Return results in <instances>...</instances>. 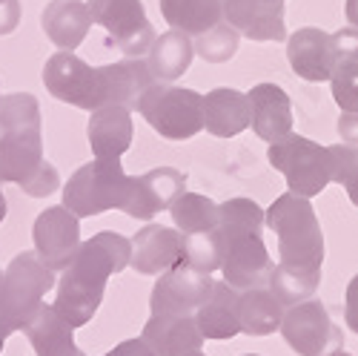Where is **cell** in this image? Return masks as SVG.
I'll return each mask as SVG.
<instances>
[{
  "label": "cell",
  "mask_w": 358,
  "mask_h": 356,
  "mask_svg": "<svg viewBox=\"0 0 358 356\" xmlns=\"http://www.w3.org/2000/svg\"><path fill=\"white\" fill-rule=\"evenodd\" d=\"M181 261H187L195 271L213 273L221 267V239L218 230L206 233H184V247H181Z\"/></svg>",
  "instance_id": "cell-32"
},
{
  "label": "cell",
  "mask_w": 358,
  "mask_h": 356,
  "mask_svg": "<svg viewBox=\"0 0 358 356\" xmlns=\"http://www.w3.org/2000/svg\"><path fill=\"white\" fill-rule=\"evenodd\" d=\"M6 336H9V334H6L3 328H0V353H3V342H6Z\"/></svg>",
  "instance_id": "cell-42"
},
{
  "label": "cell",
  "mask_w": 358,
  "mask_h": 356,
  "mask_svg": "<svg viewBox=\"0 0 358 356\" xmlns=\"http://www.w3.org/2000/svg\"><path fill=\"white\" fill-rule=\"evenodd\" d=\"M106 75H109V104L127 107L129 112L138 109L141 95L152 86V75H149V67L141 57H127V61L117 64H106Z\"/></svg>",
  "instance_id": "cell-28"
},
{
  "label": "cell",
  "mask_w": 358,
  "mask_h": 356,
  "mask_svg": "<svg viewBox=\"0 0 358 356\" xmlns=\"http://www.w3.org/2000/svg\"><path fill=\"white\" fill-rule=\"evenodd\" d=\"M203 127L215 138H232L250 127V98L232 86H218L203 95Z\"/></svg>",
  "instance_id": "cell-22"
},
{
  "label": "cell",
  "mask_w": 358,
  "mask_h": 356,
  "mask_svg": "<svg viewBox=\"0 0 358 356\" xmlns=\"http://www.w3.org/2000/svg\"><path fill=\"white\" fill-rule=\"evenodd\" d=\"M344 322L352 334H358V273L350 279L344 293Z\"/></svg>",
  "instance_id": "cell-36"
},
{
  "label": "cell",
  "mask_w": 358,
  "mask_h": 356,
  "mask_svg": "<svg viewBox=\"0 0 358 356\" xmlns=\"http://www.w3.org/2000/svg\"><path fill=\"white\" fill-rule=\"evenodd\" d=\"M127 172L117 158H95L69 175L64 187V207L78 216H101L106 210H121L127 193Z\"/></svg>",
  "instance_id": "cell-7"
},
{
  "label": "cell",
  "mask_w": 358,
  "mask_h": 356,
  "mask_svg": "<svg viewBox=\"0 0 358 356\" xmlns=\"http://www.w3.org/2000/svg\"><path fill=\"white\" fill-rule=\"evenodd\" d=\"M55 287V271L38 259L35 250L17 253L0 279V328L6 334L23 331V324L38 313L43 296Z\"/></svg>",
  "instance_id": "cell-5"
},
{
  "label": "cell",
  "mask_w": 358,
  "mask_h": 356,
  "mask_svg": "<svg viewBox=\"0 0 358 356\" xmlns=\"http://www.w3.org/2000/svg\"><path fill=\"white\" fill-rule=\"evenodd\" d=\"M333 161V182H338L350 201L358 207V144H333L327 146Z\"/></svg>",
  "instance_id": "cell-33"
},
{
  "label": "cell",
  "mask_w": 358,
  "mask_h": 356,
  "mask_svg": "<svg viewBox=\"0 0 358 356\" xmlns=\"http://www.w3.org/2000/svg\"><path fill=\"white\" fill-rule=\"evenodd\" d=\"M169 213L181 233H206L218 227V204L201 193H181Z\"/></svg>",
  "instance_id": "cell-30"
},
{
  "label": "cell",
  "mask_w": 358,
  "mask_h": 356,
  "mask_svg": "<svg viewBox=\"0 0 358 356\" xmlns=\"http://www.w3.org/2000/svg\"><path fill=\"white\" fill-rule=\"evenodd\" d=\"M213 285L215 282L210 279V273L195 271L187 261H178L155 282L149 308H152V313H195L206 302V296L213 293Z\"/></svg>",
  "instance_id": "cell-13"
},
{
  "label": "cell",
  "mask_w": 358,
  "mask_h": 356,
  "mask_svg": "<svg viewBox=\"0 0 358 356\" xmlns=\"http://www.w3.org/2000/svg\"><path fill=\"white\" fill-rule=\"evenodd\" d=\"M270 164L284 172L287 187L295 196H321V190L333 182V161H330V150L304 135H287L275 144H270L266 150Z\"/></svg>",
  "instance_id": "cell-9"
},
{
  "label": "cell",
  "mask_w": 358,
  "mask_h": 356,
  "mask_svg": "<svg viewBox=\"0 0 358 356\" xmlns=\"http://www.w3.org/2000/svg\"><path fill=\"white\" fill-rule=\"evenodd\" d=\"M287 61L298 78L310 83L330 81L333 75V52H330V35L315 26H304L287 38Z\"/></svg>",
  "instance_id": "cell-19"
},
{
  "label": "cell",
  "mask_w": 358,
  "mask_h": 356,
  "mask_svg": "<svg viewBox=\"0 0 358 356\" xmlns=\"http://www.w3.org/2000/svg\"><path fill=\"white\" fill-rule=\"evenodd\" d=\"M26 339L38 356H75V328L55 310V305H41L38 313L23 324Z\"/></svg>",
  "instance_id": "cell-23"
},
{
  "label": "cell",
  "mask_w": 358,
  "mask_h": 356,
  "mask_svg": "<svg viewBox=\"0 0 358 356\" xmlns=\"http://www.w3.org/2000/svg\"><path fill=\"white\" fill-rule=\"evenodd\" d=\"M103 356H155L152 353V348H149L143 339H127V342H121V345H115L109 353H103Z\"/></svg>",
  "instance_id": "cell-38"
},
{
  "label": "cell",
  "mask_w": 358,
  "mask_h": 356,
  "mask_svg": "<svg viewBox=\"0 0 358 356\" xmlns=\"http://www.w3.org/2000/svg\"><path fill=\"white\" fill-rule=\"evenodd\" d=\"M284 305L270 287H250L238 293V322L247 336H270L281 328Z\"/></svg>",
  "instance_id": "cell-26"
},
{
  "label": "cell",
  "mask_w": 358,
  "mask_h": 356,
  "mask_svg": "<svg viewBox=\"0 0 358 356\" xmlns=\"http://www.w3.org/2000/svg\"><path fill=\"white\" fill-rule=\"evenodd\" d=\"M184 233L164 224H146L132 235V259L129 264L143 276H161L164 271L181 261Z\"/></svg>",
  "instance_id": "cell-16"
},
{
  "label": "cell",
  "mask_w": 358,
  "mask_h": 356,
  "mask_svg": "<svg viewBox=\"0 0 358 356\" xmlns=\"http://www.w3.org/2000/svg\"><path fill=\"white\" fill-rule=\"evenodd\" d=\"M0 279H3V273H0Z\"/></svg>",
  "instance_id": "cell-46"
},
{
  "label": "cell",
  "mask_w": 358,
  "mask_h": 356,
  "mask_svg": "<svg viewBox=\"0 0 358 356\" xmlns=\"http://www.w3.org/2000/svg\"><path fill=\"white\" fill-rule=\"evenodd\" d=\"M333 356H352V353H347V350H338V353H333Z\"/></svg>",
  "instance_id": "cell-44"
},
{
  "label": "cell",
  "mask_w": 358,
  "mask_h": 356,
  "mask_svg": "<svg viewBox=\"0 0 358 356\" xmlns=\"http://www.w3.org/2000/svg\"><path fill=\"white\" fill-rule=\"evenodd\" d=\"M195 57V46H192V38L178 32V29H169L164 35H155L152 46L146 52V67H149V75L158 83H172L175 78H181L189 64Z\"/></svg>",
  "instance_id": "cell-25"
},
{
  "label": "cell",
  "mask_w": 358,
  "mask_h": 356,
  "mask_svg": "<svg viewBox=\"0 0 358 356\" xmlns=\"http://www.w3.org/2000/svg\"><path fill=\"white\" fill-rule=\"evenodd\" d=\"M344 15H347V23L358 29V0H344Z\"/></svg>",
  "instance_id": "cell-40"
},
{
  "label": "cell",
  "mask_w": 358,
  "mask_h": 356,
  "mask_svg": "<svg viewBox=\"0 0 358 356\" xmlns=\"http://www.w3.org/2000/svg\"><path fill=\"white\" fill-rule=\"evenodd\" d=\"M184 187H187V175L175 167H158V170H149L143 175H129L121 210L132 219L149 221L155 213L169 210L175 204V198L181 193H187Z\"/></svg>",
  "instance_id": "cell-12"
},
{
  "label": "cell",
  "mask_w": 358,
  "mask_h": 356,
  "mask_svg": "<svg viewBox=\"0 0 358 356\" xmlns=\"http://www.w3.org/2000/svg\"><path fill=\"white\" fill-rule=\"evenodd\" d=\"M89 146H92L95 158H121L132 146V118L127 107L106 104L92 109L89 118Z\"/></svg>",
  "instance_id": "cell-20"
},
{
  "label": "cell",
  "mask_w": 358,
  "mask_h": 356,
  "mask_svg": "<svg viewBox=\"0 0 358 356\" xmlns=\"http://www.w3.org/2000/svg\"><path fill=\"white\" fill-rule=\"evenodd\" d=\"M92 23L103 26L109 43H115L127 57H141L155 41V29L149 23L141 0H89Z\"/></svg>",
  "instance_id": "cell-11"
},
{
  "label": "cell",
  "mask_w": 358,
  "mask_h": 356,
  "mask_svg": "<svg viewBox=\"0 0 358 356\" xmlns=\"http://www.w3.org/2000/svg\"><path fill=\"white\" fill-rule=\"evenodd\" d=\"M224 20L250 41H287L284 0H224Z\"/></svg>",
  "instance_id": "cell-15"
},
{
  "label": "cell",
  "mask_w": 358,
  "mask_h": 356,
  "mask_svg": "<svg viewBox=\"0 0 358 356\" xmlns=\"http://www.w3.org/2000/svg\"><path fill=\"white\" fill-rule=\"evenodd\" d=\"M318 285H321V271H304V267H292L284 261L273 264V273L266 279V287L273 290V296L284 308L313 299Z\"/></svg>",
  "instance_id": "cell-29"
},
{
  "label": "cell",
  "mask_w": 358,
  "mask_h": 356,
  "mask_svg": "<svg viewBox=\"0 0 358 356\" xmlns=\"http://www.w3.org/2000/svg\"><path fill=\"white\" fill-rule=\"evenodd\" d=\"M0 101H3V98H0Z\"/></svg>",
  "instance_id": "cell-47"
},
{
  "label": "cell",
  "mask_w": 358,
  "mask_h": 356,
  "mask_svg": "<svg viewBox=\"0 0 358 356\" xmlns=\"http://www.w3.org/2000/svg\"><path fill=\"white\" fill-rule=\"evenodd\" d=\"M250 124L261 141H281L292 132V104L284 86L278 83H255L250 93Z\"/></svg>",
  "instance_id": "cell-17"
},
{
  "label": "cell",
  "mask_w": 358,
  "mask_h": 356,
  "mask_svg": "<svg viewBox=\"0 0 358 356\" xmlns=\"http://www.w3.org/2000/svg\"><path fill=\"white\" fill-rule=\"evenodd\" d=\"M164 20L189 38L224 20V0H158Z\"/></svg>",
  "instance_id": "cell-27"
},
{
  "label": "cell",
  "mask_w": 358,
  "mask_h": 356,
  "mask_svg": "<svg viewBox=\"0 0 358 356\" xmlns=\"http://www.w3.org/2000/svg\"><path fill=\"white\" fill-rule=\"evenodd\" d=\"M330 52H333V69L350 61H358V29L347 26L330 35Z\"/></svg>",
  "instance_id": "cell-35"
},
{
  "label": "cell",
  "mask_w": 358,
  "mask_h": 356,
  "mask_svg": "<svg viewBox=\"0 0 358 356\" xmlns=\"http://www.w3.org/2000/svg\"><path fill=\"white\" fill-rule=\"evenodd\" d=\"M35 253L49 271H66L80 247V224L69 207L57 204L43 210L32 227Z\"/></svg>",
  "instance_id": "cell-14"
},
{
  "label": "cell",
  "mask_w": 358,
  "mask_h": 356,
  "mask_svg": "<svg viewBox=\"0 0 358 356\" xmlns=\"http://www.w3.org/2000/svg\"><path fill=\"white\" fill-rule=\"evenodd\" d=\"M0 184H17L32 198H46L61 187V175L43 158L41 104L29 93L0 101Z\"/></svg>",
  "instance_id": "cell-1"
},
{
  "label": "cell",
  "mask_w": 358,
  "mask_h": 356,
  "mask_svg": "<svg viewBox=\"0 0 358 356\" xmlns=\"http://www.w3.org/2000/svg\"><path fill=\"white\" fill-rule=\"evenodd\" d=\"M132 259V239L121 233L103 230L89 242H80L75 259L57 285L55 310L61 313L72 328H83L92 322L103 302V290L112 273H121Z\"/></svg>",
  "instance_id": "cell-2"
},
{
  "label": "cell",
  "mask_w": 358,
  "mask_h": 356,
  "mask_svg": "<svg viewBox=\"0 0 358 356\" xmlns=\"http://www.w3.org/2000/svg\"><path fill=\"white\" fill-rule=\"evenodd\" d=\"M330 83H333V98L341 107V112H358V61L336 67Z\"/></svg>",
  "instance_id": "cell-34"
},
{
  "label": "cell",
  "mask_w": 358,
  "mask_h": 356,
  "mask_svg": "<svg viewBox=\"0 0 358 356\" xmlns=\"http://www.w3.org/2000/svg\"><path fill=\"white\" fill-rule=\"evenodd\" d=\"M238 41H241V35H238L227 20H221L213 29L201 32L192 41V46H195V52L203 57L206 64H227V61H232L235 52H238Z\"/></svg>",
  "instance_id": "cell-31"
},
{
  "label": "cell",
  "mask_w": 358,
  "mask_h": 356,
  "mask_svg": "<svg viewBox=\"0 0 358 356\" xmlns=\"http://www.w3.org/2000/svg\"><path fill=\"white\" fill-rule=\"evenodd\" d=\"M338 135H341L344 144H358V112H341Z\"/></svg>",
  "instance_id": "cell-39"
},
{
  "label": "cell",
  "mask_w": 358,
  "mask_h": 356,
  "mask_svg": "<svg viewBox=\"0 0 358 356\" xmlns=\"http://www.w3.org/2000/svg\"><path fill=\"white\" fill-rule=\"evenodd\" d=\"M218 239L224 282L238 293L266 287L273 259L264 247V210L252 198H229L218 204Z\"/></svg>",
  "instance_id": "cell-3"
},
{
  "label": "cell",
  "mask_w": 358,
  "mask_h": 356,
  "mask_svg": "<svg viewBox=\"0 0 358 356\" xmlns=\"http://www.w3.org/2000/svg\"><path fill=\"white\" fill-rule=\"evenodd\" d=\"M187 356H206V353H201V350H192V353H187Z\"/></svg>",
  "instance_id": "cell-43"
},
{
  "label": "cell",
  "mask_w": 358,
  "mask_h": 356,
  "mask_svg": "<svg viewBox=\"0 0 358 356\" xmlns=\"http://www.w3.org/2000/svg\"><path fill=\"white\" fill-rule=\"evenodd\" d=\"M244 356H258V353H244Z\"/></svg>",
  "instance_id": "cell-45"
},
{
  "label": "cell",
  "mask_w": 358,
  "mask_h": 356,
  "mask_svg": "<svg viewBox=\"0 0 358 356\" xmlns=\"http://www.w3.org/2000/svg\"><path fill=\"white\" fill-rule=\"evenodd\" d=\"M20 23V0H0V35H12Z\"/></svg>",
  "instance_id": "cell-37"
},
{
  "label": "cell",
  "mask_w": 358,
  "mask_h": 356,
  "mask_svg": "<svg viewBox=\"0 0 358 356\" xmlns=\"http://www.w3.org/2000/svg\"><path fill=\"white\" fill-rule=\"evenodd\" d=\"M141 339L152 348L155 356H187L203 345V334L192 313H152L143 324Z\"/></svg>",
  "instance_id": "cell-18"
},
{
  "label": "cell",
  "mask_w": 358,
  "mask_h": 356,
  "mask_svg": "<svg viewBox=\"0 0 358 356\" xmlns=\"http://www.w3.org/2000/svg\"><path fill=\"white\" fill-rule=\"evenodd\" d=\"M41 23L46 38L57 49L72 52L83 43L89 29H92V15H89L86 0H52L41 15Z\"/></svg>",
  "instance_id": "cell-21"
},
{
  "label": "cell",
  "mask_w": 358,
  "mask_h": 356,
  "mask_svg": "<svg viewBox=\"0 0 358 356\" xmlns=\"http://www.w3.org/2000/svg\"><path fill=\"white\" fill-rule=\"evenodd\" d=\"M138 112L166 141H189L203 130V95L187 86L155 81L141 95Z\"/></svg>",
  "instance_id": "cell-6"
},
{
  "label": "cell",
  "mask_w": 358,
  "mask_h": 356,
  "mask_svg": "<svg viewBox=\"0 0 358 356\" xmlns=\"http://www.w3.org/2000/svg\"><path fill=\"white\" fill-rule=\"evenodd\" d=\"M43 86L49 89V95L72 104L78 109L92 112L98 107L109 104V75L106 67L92 69L83 57L75 52H55L46 67H43Z\"/></svg>",
  "instance_id": "cell-8"
},
{
  "label": "cell",
  "mask_w": 358,
  "mask_h": 356,
  "mask_svg": "<svg viewBox=\"0 0 358 356\" xmlns=\"http://www.w3.org/2000/svg\"><path fill=\"white\" fill-rule=\"evenodd\" d=\"M281 336L298 356H333L344 348V334L318 299L298 302L284 310Z\"/></svg>",
  "instance_id": "cell-10"
},
{
  "label": "cell",
  "mask_w": 358,
  "mask_h": 356,
  "mask_svg": "<svg viewBox=\"0 0 358 356\" xmlns=\"http://www.w3.org/2000/svg\"><path fill=\"white\" fill-rule=\"evenodd\" d=\"M264 224L275 233L278 256L284 264L321 271L324 264V233L310 198L284 193L278 196L264 216Z\"/></svg>",
  "instance_id": "cell-4"
},
{
  "label": "cell",
  "mask_w": 358,
  "mask_h": 356,
  "mask_svg": "<svg viewBox=\"0 0 358 356\" xmlns=\"http://www.w3.org/2000/svg\"><path fill=\"white\" fill-rule=\"evenodd\" d=\"M195 322L203 334V339H232L241 334L238 322V290L227 282H215L206 302L195 310Z\"/></svg>",
  "instance_id": "cell-24"
},
{
  "label": "cell",
  "mask_w": 358,
  "mask_h": 356,
  "mask_svg": "<svg viewBox=\"0 0 358 356\" xmlns=\"http://www.w3.org/2000/svg\"><path fill=\"white\" fill-rule=\"evenodd\" d=\"M6 219V196H3V190H0V221Z\"/></svg>",
  "instance_id": "cell-41"
}]
</instances>
